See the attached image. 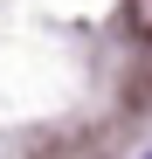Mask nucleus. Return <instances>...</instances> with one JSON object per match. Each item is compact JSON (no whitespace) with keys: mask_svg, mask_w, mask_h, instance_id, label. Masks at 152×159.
<instances>
[{"mask_svg":"<svg viewBox=\"0 0 152 159\" xmlns=\"http://www.w3.org/2000/svg\"><path fill=\"white\" fill-rule=\"evenodd\" d=\"M145 159H152V152H145Z\"/></svg>","mask_w":152,"mask_h":159,"instance_id":"f257e3e1","label":"nucleus"}]
</instances>
